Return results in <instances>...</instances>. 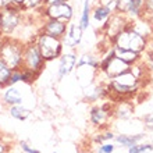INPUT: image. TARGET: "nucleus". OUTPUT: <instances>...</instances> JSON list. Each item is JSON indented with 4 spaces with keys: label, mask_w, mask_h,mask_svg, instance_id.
I'll return each instance as SVG.
<instances>
[{
    "label": "nucleus",
    "mask_w": 153,
    "mask_h": 153,
    "mask_svg": "<svg viewBox=\"0 0 153 153\" xmlns=\"http://www.w3.org/2000/svg\"><path fill=\"white\" fill-rule=\"evenodd\" d=\"M21 82V68L18 70H13L11 76H10V82L8 85H17Z\"/></svg>",
    "instance_id": "2f4dec72"
},
{
    "label": "nucleus",
    "mask_w": 153,
    "mask_h": 153,
    "mask_svg": "<svg viewBox=\"0 0 153 153\" xmlns=\"http://www.w3.org/2000/svg\"><path fill=\"white\" fill-rule=\"evenodd\" d=\"M4 7V4H3V1H1V0H0V10H1V8Z\"/></svg>",
    "instance_id": "ea45409f"
},
{
    "label": "nucleus",
    "mask_w": 153,
    "mask_h": 153,
    "mask_svg": "<svg viewBox=\"0 0 153 153\" xmlns=\"http://www.w3.org/2000/svg\"><path fill=\"white\" fill-rule=\"evenodd\" d=\"M143 18L150 22L153 27V0H145V13H143Z\"/></svg>",
    "instance_id": "bb28decb"
},
{
    "label": "nucleus",
    "mask_w": 153,
    "mask_h": 153,
    "mask_svg": "<svg viewBox=\"0 0 153 153\" xmlns=\"http://www.w3.org/2000/svg\"><path fill=\"white\" fill-rule=\"evenodd\" d=\"M11 146L8 143L7 141H4L3 138L0 137V153H6V152H10Z\"/></svg>",
    "instance_id": "f704fd0d"
},
{
    "label": "nucleus",
    "mask_w": 153,
    "mask_h": 153,
    "mask_svg": "<svg viewBox=\"0 0 153 153\" xmlns=\"http://www.w3.org/2000/svg\"><path fill=\"white\" fill-rule=\"evenodd\" d=\"M113 52L117 59H120L121 61H124V63H127L129 65H134L143 60V57H142L143 54L142 53L134 52V50H129V49H121V48H114L113 46Z\"/></svg>",
    "instance_id": "a211bd4d"
},
{
    "label": "nucleus",
    "mask_w": 153,
    "mask_h": 153,
    "mask_svg": "<svg viewBox=\"0 0 153 153\" xmlns=\"http://www.w3.org/2000/svg\"><path fill=\"white\" fill-rule=\"evenodd\" d=\"M99 3L110 8L113 13H117V0H99Z\"/></svg>",
    "instance_id": "473e14b6"
},
{
    "label": "nucleus",
    "mask_w": 153,
    "mask_h": 153,
    "mask_svg": "<svg viewBox=\"0 0 153 153\" xmlns=\"http://www.w3.org/2000/svg\"><path fill=\"white\" fill-rule=\"evenodd\" d=\"M11 73H13V70L0 59V88H6L8 85Z\"/></svg>",
    "instance_id": "b1692460"
},
{
    "label": "nucleus",
    "mask_w": 153,
    "mask_h": 153,
    "mask_svg": "<svg viewBox=\"0 0 153 153\" xmlns=\"http://www.w3.org/2000/svg\"><path fill=\"white\" fill-rule=\"evenodd\" d=\"M8 113L13 118H16L18 121H25L27 118L31 117V110L27 109L24 105H14V106H8Z\"/></svg>",
    "instance_id": "4be33fe9"
},
{
    "label": "nucleus",
    "mask_w": 153,
    "mask_h": 153,
    "mask_svg": "<svg viewBox=\"0 0 153 153\" xmlns=\"http://www.w3.org/2000/svg\"><path fill=\"white\" fill-rule=\"evenodd\" d=\"M146 54V59H145V63L146 67H148V70H149V73L153 74V46H149L148 48V50L145 52Z\"/></svg>",
    "instance_id": "c756f323"
},
{
    "label": "nucleus",
    "mask_w": 153,
    "mask_h": 153,
    "mask_svg": "<svg viewBox=\"0 0 153 153\" xmlns=\"http://www.w3.org/2000/svg\"><path fill=\"white\" fill-rule=\"evenodd\" d=\"M114 150H116V145L113 142H103L97 145L96 153H114Z\"/></svg>",
    "instance_id": "c85d7f7f"
},
{
    "label": "nucleus",
    "mask_w": 153,
    "mask_h": 153,
    "mask_svg": "<svg viewBox=\"0 0 153 153\" xmlns=\"http://www.w3.org/2000/svg\"><path fill=\"white\" fill-rule=\"evenodd\" d=\"M114 138H116V134L113 131H110L107 128H103V129H99V132L95 135L93 142L96 145H99V143H103V142H113Z\"/></svg>",
    "instance_id": "5701e85b"
},
{
    "label": "nucleus",
    "mask_w": 153,
    "mask_h": 153,
    "mask_svg": "<svg viewBox=\"0 0 153 153\" xmlns=\"http://www.w3.org/2000/svg\"><path fill=\"white\" fill-rule=\"evenodd\" d=\"M0 36H1V18H0Z\"/></svg>",
    "instance_id": "a19ab883"
},
{
    "label": "nucleus",
    "mask_w": 153,
    "mask_h": 153,
    "mask_svg": "<svg viewBox=\"0 0 153 153\" xmlns=\"http://www.w3.org/2000/svg\"><path fill=\"white\" fill-rule=\"evenodd\" d=\"M13 4H16V6H18V7H21L22 10H24V4H25V0H11Z\"/></svg>",
    "instance_id": "c9c22d12"
},
{
    "label": "nucleus",
    "mask_w": 153,
    "mask_h": 153,
    "mask_svg": "<svg viewBox=\"0 0 153 153\" xmlns=\"http://www.w3.org/2000/svg\"><path fill=\"white\" fill-rule=\"evenodd\" d=\"M45 65H46V60L42 57V54L39 52V48L35 43V40L31 39L28 42H25L22 68L29 70V71L35 73L36 75H40L42 71L45 70Z\"/></svg>",
    "instance_id": "0eeeda50"
},
{
    "label": "nucleus",
    "mask_w": 153,
    "mask_h": 153,
    "mask_svg": "<svg viewBox=\"0 0 153 153\" xmlns=\"http://www.w3.org/2000/svg\"><path fill=\"white\" fill-rule=\"evenodd\" d=\"M128 24H129V20L124 14H121V13H113V16L109 18V21L105 24V27L102 28L100 32L105 35L107 42L110 43L111 39H113L118 32H121Z\"/></svg>",
    "instance_id": "1a4fd4ad"
},
{
    "label": "nucleus",
    "mask_w": 153,
    "mask_h": 153,
    "mask_svg": "<svg viewBox=\"0 0 153 153\" xmlns=\"http://www.w3.org/2000/svg\"><path fill=\"white\" fill-rule=\"evenodd\" d=\"M1 100H3V103L6 106L24 105V96H22V92L17 88V85H7L6 88H3Z\"/></svg>",
    "instance_id": "2eb2a0df"
},
{
    "label": "nucleus",
    "mask_w": 153,
    "mask_h": 153,
    "mask_svg": "<svg viewBox=\"0 0 153 153\" xmlns=\"http://www.w3.org/2000/svg\"><path fill=\"white\" fill-rule=\"evenodd\" d=\"M79 153H93V152L91 149H84V150H81Z\"/></svg>",
    "instance_id": "58836bf2"
},
{
    "label": "nucleus",
    "mask_w": 153,
    "mask_h": 153,
    "mask_svg": "<svg viewBox=\"0 0 153 153\" xmlns=\"http://www.w3.org/2000/svg\"><path fill=\"white\" fill-rule=\"evenodd\" d=\"M153 150V145L150 143H137L128 148V153H149Z\"/></svg>",
    "instance_id": "393cba45"
},
{
    "label": "nucleus",
    "mask_w": 153,
    "mask_h": 153,
    "mask_svg": "<svg viewBox=\"0 0 153 153\" xmlns=\"http://www.w3.org/2000/svg\"><path fill=\"white\" fill-rule=\"evenodd\" d=\"M76 60H78L76 53L63 52V54L59 57V67H57V76H59V79H63V78H65L67 75H70L73 73L75 70Z\"/></svg>",
    "instance_id": "9b49d317"
},
{
    "label": "nucleus",
    "mask_w": 153,
    "mask_h": 153,
    "mask_svg": "<svg viewBox=\"0 0 153 153\" xmlns=\"http://www.w3.org/2000/svg\"><path fill=\"white\" fill-rule=\"evenodd\" d=\"M21 153H24V152H21Z\"/></svg>",
    "instance_id": "49530a36"
},
{
    "label": "nucleus",
    "mask_w": 153,
    "mask_h": 153,
    "mask_svg": "<svg viewBox=\"0 0 153 153\" xmlns=\"http://www.w3.org/2000/svg\"><path fill=\"white\" fill-rule=\"evenodd\" d=\"M111 118H113V105L109 102L102 105H93L89 110L91 124L99 129L107 128Z\"/></svg>",
    "instance_id": "6e6552de"
},
{
    "label": "nucleus",
    "mask_w": 153,
    "mask_h": 153,
    "mask_svg": "<svg viewBox=\"0 0 153 153\" xmlns=\"http://www.w3.org/2000/svg\"><path fill=\"white\" fill-rule=\"evenodd\" d=\"M99 65H100V57L97 59L95 54L92 53H84L78 56V60H76V65H75V70L76 68H81V67H89V68L95 70L99 73Z\"/></svg>",
    "instance_id": "6ab92c4d"
},
{
    "label": "nucleus",
    "mask_w": 153,
    "mask_h": 153,
    "mask_svg": "<svg viewBox=\"0 0 153 153\" xmlns=\"http://www.w3.org/2000/svg\"><path fill=\"white\" fill-rule=\"evenodd\" d=\"M152 109H153V106H152Z\"/></svg>",
    "instance_id": "a18cd8bd"
},
{
    "label": "nucleus",
    "mask_w": 153,
    "mask_h": 153,
    "mask_svg": "<svg viewBox=\"0 0 153 153\" xmlns=\"http://www.w3.org/2000/svg\"><path fill=\"white\" fill-rule=\"evenodd\" d=\"M70 0H45V4H54V3H64Z\"/></svg>",
    "instance_id": "e433bc0d"
},
{
    "label": "nucleus",
    "mask_w": 153,
    "mask_h": 153,
    "mask_svg": "<svg viewBox=\"0 0 153 153\" xmlns=\"http://www.w3.org/2000/svg\"><path fill=\"white\" fill-rule=\"evenodd\" d=\"M107 96H109V89L105 82L89 84L88 88H85V100H88L89 103H96Z\"/></svg>",
    "instance_id": "4468645a"
},
{
    "label": "nucleus",
    "mask_w": 153,
    "mask_h": 153,
    "mask_svg": "<svg viewBox=\"0 0 153 153\" xmlns=\"http://www.w3.org/2000/svg\"><path fill=\"white\" fill-rule=\"evenodd\" d=\"M142 120L146 129H153V113H148L146 116H143Z\"/></svg>",
    "instance_id": "72a5a7b5"
},
{
    "label": "nucleus",
    "mask_w": 153,
    "mask_h": 153,
    "mask_svg": "<svg viewBox=\"0 0 153 153\" xmlns=\"http://www.w3.org/2000/svg\"><path fill=\"white\" fill-rule=\"evenodd\" d=\"M25 42L14 36H0V59L11 70L22 68Z\"/></svg>",
    "instance_id": "f03ea898"
},
{
    "label": "nucleus",
    "mask_w": 153,
    "mask_h": 153,
    "mask_svg": "<svg viewBox=\"0 0 153 153\" xmlns=\"http://www.w3.org/2000/svg\"><path fill=\"white\" fill-rule=\"evenodd\" d=\"M24 10L16 4L4 6L0 10V18H1V35L4 36H13L24 24Z\"/></svg>",
    "instance_id": "20e7f679"
},
{
    "label": "nucleus",
    "mask_w": 153,
    "mask_h": 153,
    "mask_svg": "<svg viewBox=\"0 0 153 153\" xmlns=\"http://www.w3.org/2000/svg\"><path fill=\"white\" fill-rule=\"evenodd\" d=\"M91 13H92V0H84L82 3V11L79 16V21L78 24L81 25V28L86 31L91 27Z\"/></svg>",
    "instance_id": "412c9836"
},
{
    "label": "nucleus",
    "mask_w": 153,
    "mask_h": 153,
    "mask_svg": "<svg viewBox=\"0 0 153 153\" xmlns=\"http://www.w3.org/2000/svg\"><path fill=\"white\" fill-rule=\"evenodd\" d=\"M143 139V135L142 134H137V135H125V134H118L116 135L114 141H116L117 145L123 146V148H127L128 149L129 146L137 145Z\"/></svg>",
    "instance_id": "aec40b11"
},
{
    "label": "nucleus",
    "mask_w": 153,
    "mask_h": 153,
    "mask_svg": "<svg viewBox=\"0 0 153 153\" xmlns=\"http://www.w3.org/2000/svg\"><path fill=\"white\" fill-rule=\"evenodd\" d=\"M18 148H20L21 152H24V153H42L40 150L35 149L33 146H31L28 142H25V141H21L18 143Z\"/></svg>",
    "instance_id": "7c9ffc66"
},
{
    "label": "nucleus",
    "mask_w": 153,
    "mask_h": 153,
    "mask_svg": "<svg viewBox=\"0 0 153 153\" xmlns=\"http://www.w3.org/2000/svg\"><path fill=\"white\" fill-rule=\"evenodd\" d=\"M106 85L109 89V96H111L114 100H124L138 93L142 86V79L129 68L128 71L111 79H107Z\"/></svg>",
    "instance_id": "f257e3e1"
},
{
    "label": "nucleus",
    "mask_w": 153,
    "mask_h": 153,
    "mask_svg": "<svg viewBox=\"0 0 153 153\" xmlns=\"http://www.w3.org/2000/svg\"><path fill=\"white\" fill-rule=\"evenodd\" d=\"M134 114V105L128 99L117 100L113 105V117L117 120H128Z\"/></svg>",
    "instance_id": "f3484780"
},
{
    "label": "nucleus",
    "mask_w": 153,
    "mask_h": 153,
    "mask_svg": "<svg viewBox=\"0 0 153 153\" xmlns=\"http://www.w3.org/2000/svg\"><path fill=\"white\" fill-rule=\"evenodd\" d=\"M82 38H84V29L81 28V25L78 22H68L67 32L63 38V43L65 48L71 50L76 49L82 42Z\"/></svg>",
    "instance_id": "f8f14e48"
},
{
    "label": "nucleus",
    "mask_w": 153,
    "mask_h": 153,
    "mask_svg": "<svg viewBox=\"0 0 153 153\" xmlns=\"http://www.w3.org/2000/svg\"><path fill=\"white\" fill-rule=\"evenodd\" d=\"M52 153H57V152H52Z\"/></svg>",
    "instance_id": "79ce46f5"
},
{
    "label": "nucleus",
    "mask_w": 153,
    "mask_h": 153,
    "mask_svg": "<svg viewBox=\"0 0 153 153\" xmlns=\"http://www.w3.org/2000/svg\"><path fill=\"white\" fill-rule=\"evenodd\" d=\"M67 28H68V24L64 22V21H59V20H49V18H42V22H40V32H45L50 35V36L54 38H60L63 39L67 32Z\"/></svg>",
    "instance_id": "9d476101"
},
{
    "label": "nucleus",
    "mask_w": 153,
    "mask_h": 153,
    "mask_svg": "<svg viewBox=\"0 0 153 153\" xmlns=\"http://www.w3.org/2000/svg\"><path fill=\"white\" fill-rule=\"evenodd\" d=\"M152 42H153V40H152ZM152 42H150V43H152Z\"/></svg>",
    "instance_id": "c03bdc74"
},
{
    "label": "nucleus",
    "mask_w": 153,
    "mask_h": 153,
    "mask_svg": "<svg viewBox=\"0 0 153 153\" xmlns=\"http://www.w3.org/2000/svg\"><path fill=\"white\" fill-rule=\"evenodd\" d=\"M35 43L38 45L39 48V52L42 54L46 63L53 60H57L59 57L63 54V50H64V43H63V39L60 38H54L50 36L45 32H38L33 38Z\"/></svg>",
    "instance_id": "39448f33"
},
{
    "label": "nucleus",
    "mask_w": 153,
    "mask_h": 153,
    "mask_svg": "<svg viewBox=\"0 0 153 153\" xmlns=\"http://www.w3.org/2000/svg\"><path fill=\"white\" fill-rule=\"evenodd\" d=\"M42 6H45V0H25L24 4V11L28 10H38Z\"/></svg>",
    "instance_id": "cd10ccee"
},
{
    "label": "nucleus",
    "mask_w": 153,
    "mask_h": 153,
    "mask_svg": "<svg viewBox=\"0 0 153 153\" xmlns=\"http://www.w3.org/2000/svg\"><path fill=\"white\" fill-rule=\"evenodd\" d=\"M110 43H111V46H114V48L129 49V50L142 53V54L149 48V40L146 39L145 36H142L141 33H138L137 31L132 28L131 21H129V24L127 25L121 32H118L116 36L111 39Z\"/></svg>",
    "instance_id": "7ed1b4c3"
},
{
    "label": "nucleus",
    "mask_w": 153,
    "mask_h": 153,
    "mask_svg": "<svg viewBox=\"0 0 153 153\" xmlns=\"http://www.w3.org/2000/svg\"><path fill=\"white\" fill-rule=\"evenodd\" d=\"M3 1L4 6H8V4H11V0H1Z\"/></svg>",
    "instance_id": "4c0bfd02"
},
{
    "label": "nucleus",
    "mask_w": 153,
    "mask_h": 153,
    "mask_svg": "<svg viewBox=\"0 0 153 153\" xmlns=\"http://www.w3.org/2000/svg\"><path fill=\"white\" fill-rule=\"evenodd\" d=\"M39 75H36L35 73L29 71V70H25V68H21V82L22 84H33L36 78Z\"/></svg>",
    "instance_id": "a878e982"
},
{
    "label": "nucleus",
    "mask_w": 153,
    "mask_h": 153,
    "mask_svg": "<svg viewBox=\"0 0 153 153\" xmlns=\"http://www.w3.org/2000/svg\"><path fill=\"white\" fill-rule=\"evenodd\" d=\"M113 16V11L107 8L103 4L97 3L92 7V13H91V21H93L95 24L99 27V29L102 31V28L105 27V24L109 21V18Z\"/></svg>",
    "instance_id": "dca6fc26"
},
{
    "label": "nucleus",
    "mask_w": 153,
    "mask_h": 153,
    "mask_svg": "<svg viewBox=\"0 0 153 153\" xmlns=\"http://www.w3.org/2000/svg\"><path fill=\"white\" fill-rule=\"evenodd\" d=\"M118 13L124 14L129 21L139 20L145 13V0H128Z\"/></svg>",
    "instance_id": "ddd939ff"
},
{
    "label": "nucleus",
    "mask_w": 153,
    "mask_h": 153,
    "mask_svg": "<svg viewBox=\"0 0 153 153\" xmlns=\"http://www.w3.org/2000/svg\"><path fill=\"white\" fill-rule=\"evenodd\" d=\"M36 11L40 13V18H49V20H59L64 22H71L74 18V7L70 1L54 4H45Z\"/></svg>",
    "instance_id": "423d86ee"
},
{
    "label": "nucleus",
    "mask_w": 153,
    "mask_h": 153,
    "mask_svg": "<svg viewBox=\"0 0 153 153\" xmlns=\"http://www.w3.org/2000/svg\"><path fill=\"white\" fill-rule=\"evenodd\" d=\"M6 153H10V152H6Z\"/></svg>",
    "instance_id": "37998d69"
}]
</instances>
